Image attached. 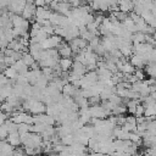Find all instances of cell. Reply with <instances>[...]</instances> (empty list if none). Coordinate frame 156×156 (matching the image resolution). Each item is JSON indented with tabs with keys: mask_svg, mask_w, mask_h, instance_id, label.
<instances>
[{
	"mask_svg": "<svg viewBox=\"0 0 156 156\" xmlns=\"http://www.w3.org/2000/svg\"><path fill=\"white\" fill-rule=\"evenodd\" d=\"M62 41V38L56 35V34H52V35H49L45 40H43L40 43L41 45V49L43 50H50V49H56L57 45Z\"/></svg>",
	"mask_w": 156,
	"mask_h": 156,
	"instance_id": "1",
	"label": "cell"
},
{
	"mask_svg": "<svg viewBox=\"0 0 156 156\" xmlns=\"http://www.w3.org/2000/svg\"><path fill=\"white\" fill-rule=\"evenodd\" d=\"M89 111H90V116H91V118L105 119V118H107V117H108V113L106 112V110H105L100 104H96V105L89 106Z\"/></svg>",
	"mask_w": 156,
	"mask_h": 156,
	"instance_id": "2",
	"label": "cell"
},
{
	"mask_svg": "<svg viewBox=\"0 0 156 156\" xmlns=\"http://www.w3.org/2000/svg\"><path fill=\"white\" fill-rule=\"evenodd\" d=\"M51 12L52 11L49 10V9H46L45 6L44 7H37V10H35V22L41 26L44 21H48L49 20Z\"/></svg>",
	"mask_w": 156,
	"mask_h": 156,
	"instance_id": "3",
	"label": "cell"
},
{
	"mask_svg": "<svg viewBox=\"0 0 156 156\" xmlns=\"http://www.w3.org/2000/svg\"><path fill=\"white\" fill-rule=\"evenodd\" d=\"M26 4H27L26 0H9V6L7 7H9L10 12H12L15 15H20L23 11Z\"/></svg>",
	"mask_w": 156,
	"mask_h": 156,
	"instance_id": "4",
	"label": "cell"
},
{
	"mask_svg": "<svg viewBox=\"0 0 156 156\" xmlns=\"http://www.w3.org/2000/svg\"><path fill=\"white\" fill-rule=\"evenodd\" d=\"M35 10H37V7L34 6V4H26L23 11L21 12L22 17L27 21H30V23L35 22V21H33V20H35Z\"/></svg>",
	"mask_w": 156,
	"mask_h": 156,
	"instance_id": "5",
	"label": "cell"
},
{
	"mask_svg": "<svg viewBox=\"0 0 156 156\" xmlns=\"http://www.w3.org/2000/svg\"><path fill=\"white\" fill-rule=\"evenodd\" d=\"M56 50H57V52H58V55H60L61 57H71V56L73 55L72 49L69 48L68 43H67L65 39H62V41L57 45Z\"/></svg>",
	"mask_w": 156,
	"mask_h": 156,
	"instance_id": "6",
	"label": "cell"
},
{
	"mask_svg": "<svg viewBox=\"0 0 156 156\" xmlns=\"http://www.w3.org/2000/svg\"><path fill=\"white\" fill-rule=\"evenodd\" d=\"M126 130H128V132H136V118H135V116H133V115H129V116H126V122H124V124L122 126Z\"/></svg>",
	"mask_w": 156,
	"mask_h": 156,
	"instance_id": "7",
	"label": "cell"
},
{
	"mask_svg": "<svg viewBox=\"0 0 156 156\" xmlns=\"http://www.w3.org/2000/svg\"><path fill=\"white\" fill-rule=\"evenodd\" d=\"M117 6H118V10L123 13H128L133 10L134 5H133V1L132 0H118L117 1Z\"/></svg>",
	"mask_w": 156,
	"mask_h": 156,
	"instance_id": "8",
	"label": "cell"
},
{
	"mask_svg": "<svg viewBox=\"0 0 156 156\" xmlns=\"http://www.w3.org/2000/svg\"><path fill=\"white\" fill-rule=\"evenodd\" d=\"M71 72H73L74 74L79 76L80 78L87 73V67L80 63V62H77V61H73V65H72V68H71Z\"/></svg>",
	"mask_w": 156,
	"mask_h": 156,
	"instance_id": "9",
	"label": "cell"
},
{
	"mask_svg": "<svg viewBox=\"0 0 156 156\" xmlns=\"http://www.w3.org/2000/svg\"><path fill=\"white\" fill-rule=\"evenodd\" d=\"M72 65H73V58L71 57H61L58 60V66L62 72H68L72 68Z\"/></svg>",
	"mask_w": 156,
	"mask_h": 156,
	"instance_id": "10",
	"label": "cell"
},
{
	"mask_svg": "<svg viewBox=\"0 0 156 156\" xmlns=\"http://www.w3.org/2000/svg\"><path fill=\"white\" fill-rule=\"evenodd\" d=\"M13 151H15V147L12 145H10L6 140H0V156L13 154Z\"/></svg>",
	"mask_w": 156,
	"mask_h": 156,
	"instance_id": "11",
	"label": "cell"
},
{
	"mask_svg": "<svg viewBox=\"0 0 156 156\" xmlns=\"http://www.w3.org/2000/svg\"><path fill=\"white\" fill-rule=\"evenodd\" d=\"M77 90H78V89H77L73 84L67 83V84H65V85H63V88H62L61 93H62V95H63L65 98H73Z\"/></svg>",
	"mask_w": 156,
	"mask_h": 156,
	"instance_id": "12",
	"label": "cell"
},
{
	"mask_svg": "<svg viewBox=\"0 0 156 156\" xmlns=\"http://www.w3.org/2000/svg\"><path fill=\"white\" fill-rule=\"evenodd\" d=\"M6 141L12 145L13 147H18L21 145V138H20V134L18 132H13V133H9V136L6 138Z\"/></svg>",
	"mask_w": 156,
	"mask_h": 156,
	"instance_id": "13",
	"label": "cell"
},
{
	"mask_svg": "<svg viewBox=\"0 0 156 156\" xmlns=\"http://www.w3.org/2000/svg\"><path fill=\"white\" fill-rule=\"evenodd\" d=\"M12 67L16 69V72L18 73V74H26L27 72H28V66L22 61V60H17V61H15V63L12 65Z\"/></svg>",
	"mask_w": 156,
	"mask_h": 156,
	"instance_id": "14",
	"label": "cell"
},
{
	"mask_svg": "<svg viewBox=\"0 0 156 156\" xmlns=\"http://www.w3.org/2000/svg\"><path fill=\"white\" fill-rule=\"evenodd\" d=\"M144 72H145V74H147L150 78H155L156 79V65L155 63H147L144 68Z\"/></svg>",
	"mask_w": 156,
	"mask_h": 156,
	"instance_id": "15",
	"label": "cell"
},
{
	"mask_svg": "<svg viewBox=\"0 0 156 156\" xmlns=\"http://www.w3.org/2000/svg\"><path fill=\"white\" fill-rule=\"evenodd\" d=\"M2 73H4V74H5V77H6L7 79H10V80L16 79V78H17V76H18V73L16 72V69H15L12 66L6 67V68H5V71H4Z\"/></svg>",
	"mask_w": 156,
	"mask_h": 156,
	"instance_id": "16",
	"label": "cell"
},
{
	"mask_svg": "<svg viewBox=\"0 0 156 156\" xmlns=\"http://www.w3.org/2000/svg\"><path fill=\"white\" fill-rule=\"evenodd\" d=\"M140 43H145V34L141 33V32L133 33V35H132V44L136 45V44H140Z\"/></svg>",
	"mask_w": 156,
	"mask_h": 156,
	"instance_id": "17",
	"label": "cell"
},
{
	"mask_svg": "<svg viewBox=\"0 0 156 156\" xmlns=\"http://www.w3.org/2000/svg\"><path fill=\"white\" fill-rule=\"evenodd\" d=\"M21 60H22V61L28 66V68H29V67L35 62V60L33 58V56H32L29 52H23V54H22V58H21Z\"/></svg>",
	"mask_w": 156,
	"mask_h": 156,
	"instance_id": "18",
	"label": "cell"
},
{
	"mask_svg": "<svg viewBox=\"0 0 156 156\" xmlns=\"http://www.w3.org/2000/svg\"><path fill=\"white\" fill-rule=\"evenodd\" d=\"M60 143L65 146H71L73 143H74V138H73V134H68V135H65L60 139Z\"/></svg>",
	"mask_w": 156,
	"mask_h": 156,
	"instance_id": "19",
	"label": "cell"
},
{
	"mask_svg": "<svg viewBox=\"0 0 156 156\" xmlns=\"http://www.w3.org/2000/svg\"><path fill=\"white\" fill-rule=\"evenodd\" d=\"M4 124H5V127L7 128L9 133H13V132H17V124H16L15 122H12L11 119H6Z\"/></svg>",
	"mask_w": 156,
	"mask_h": 156,
	"instance_id": "20",
	"label": "cell"
},
{
	"mask_svg": "<svg viewBox=\"0 0 156 156\" xmlns=\"http://www.w3.org/2000/svg\"><path fill=\"white\" fill-rule=\"evenodd\" d=\"M144 111H145L144 105H143V104H138L136 107H135L134 116H135V117H141V116H144Z\"/></svg>",
	"mask_w": 156,
	"mask_h": 156,
	"instance_id": "21",
	"label": "cell"
},
{
	"mask_svg": "<svg viewBox=\"0 0 156 156\" xmlns=\"http://www.w3.org/2000/svg\"><path fill=\"white\" fill-rule=\"evenodd\" d=\"M17 132H18V134L28 133L29 132V126L26 124V123H20V124H17Z\"/></svg>",
	"mask_w": 156,
	"mask_h": 156,
	"instance_id": "22",
	"label": "cell"
},
{
	"mask_svg": "<svg viewBox=\"0 0 156 156\" xmlns=\"http://www.w3.org/2000/svg\"><path fill=\"white\" fill-rule=\"evenodd\" d=\"M9 136V130L5 127V124L0 126V140H6V138Z\"/></svg>",
	"mask_w": 156,
	"mask_h": 156,
	"instance_id": "23",
	"label": "cell"
},
{
	"mask_svg": "<svg viewBox=\"0 0 156 156\" xmlns=\"http://www.w3.org/2000/svg\"><path fill=\"white\" fill-rule=\"evenodd\" d=\"M134 76H135L139 80H144L146 74H145V72H144L143 68H135V71H134Z\"/></svg>",
	"mask_w": 156,
	"mask_h": 156,
	"instance_id": "24",
	"label": "cell"
},
{
	"mask_svg": "<svg viewBox=\"0 0 156 156\" xmlns=\"http://www.w3.org/2000/svg\"><path fill=\"white\" fill-rule=\"evenodd\" d=\"M149 62L156 65V46L152 49V51L149 54Z\"/></svg>",
	"mask_w": 156,
	"mask_h": 156,
	"instance_id": "25",
	"label": "cell"
},
{
	"mask_svg": "<svg viewBox=\"0 0 156 156\" xmlns=\"http://www.w3.org/2000/svg\"><path fill=\"white\" fill-rule=\"evenodd\" d=\"M11 80L10 79H7L6 77H5V74L4 73H0V88L1 87H4V85H6L7 83H10Z\"/></svg>",
	"mask_w": 156,
	"mask_h": 156,
	"instance_id": "26",
	"label": "cell"
},
{
	"mask_svg": "<svg viewBox=\"0 0 156 156\" xmlns=\"http://www.w3.org/2000/svg\"><path fill=\"white\" fill-rule=\"evenodd\" d=\"M7 117H9V115H6L5 112H2V111L0 110V126H1V124H4L6 119H9Z\"/></svg>",
	"mask_w": 156,
	"mask_h": 156,
	"instance_id": "27",
	"label": "cell"
},
{
	"mask_svg": "<svg viewBox=\"0 0 156 156\" xmlns=\"http://www.w3.org/2000/svg\"><path fill=\"white\" fill-rule=\"evenodd\" d=\"M68 4L72 7H78V6H80V0H68Z\"/></svg>",
	"mask_w": 156,
	"mask_h": 156,
	"instance_id": "28",
	"label": "cell"
},
{
	"mask_svg": "<svg viewBox=\"0 0 156 156\" xmlns=\"http://www.w3.org/2000/svg\"><path fill=\"white\" fill-rule=\"evenodd\" d=\"M34 6L35 7H44L45 2H44V0H34Z\"/></svg>",
	"mask_w": 156,
	"mask_h": 156,
	"instance_id": "29",
	"label": "cell"
},
{
	"mask_svg": "<svg viewBox=\"0 0 156 156\" xmlns=\"http://www.w3.org/2000/svg\"><path fill=\"white\" fill-rule=\"evenodd\" d=\"M88 156H105V155L99 152V151H91L90 154H88Z\"/></svg>",
	"mask_w": 156,
	"mask_h": 156,
	"instance_id": "30",
	"label": "cell"
},
{
	"mask_svg": "<svg viewBox=\"0 0 156 156\" xmlns=\"http://www.w3.org/2000/svg\"><path fill=\"white\" fill-rule=\"evenodd\" d=\"M44 156H58V154H46Z\"/></svg>",
	"mask_w": 156,
	"mask_h": 156,
	"instance_id": "31",
	"label": "cell"
},
{
	"mask_svg": "<svg viewBox=\"0 0 156 156\" xmlns=\"http://www.w3.org/2000/svg\"><path fill=\"white\" fill-rule=\"evenodd\" d=\"M58 1H62V2H68V0H58Z\"/></svg>",
	"mask_w": 156,
	"mask_h": 156,
	"instance_id": "32",
	"label": "cell"
},
{
	"mask_svg": "<svg viewBox=\"0 0 156 156\" xmlns=\"http://www.w3.org/2000/svg\"><path fill=\"white\" fill-rule=\"evenodd\" d=\"M155 34H156V28H155Z\"/></svg>",
	"mask_w": 156,
	"mask_h": 156,
	"instance_id": "33",
	"label": "cell"
}]
</instances>
